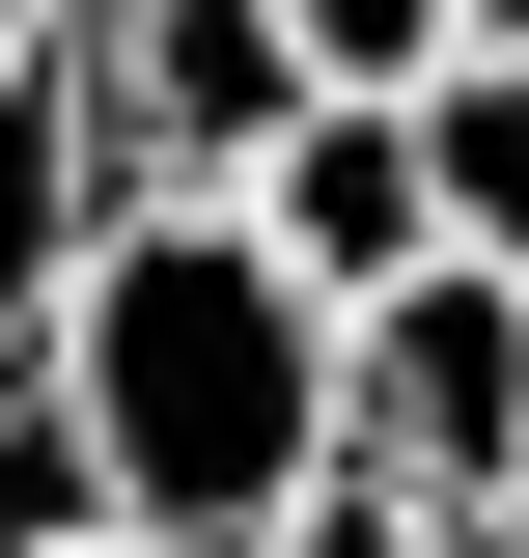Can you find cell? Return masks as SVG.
I'll use <instances>...</instances> for the list:
<instances>
[{"label": "cell", "instance_id": "obj_3", "mask_svg": "<svg viewBox=\"0 0 529 558\" xmlns=\"http://www.w3.org/2000/svg\"><path fill=\"white\" fill-rule=\"evenodd\" d=\"M112 57V168L139 196H251L279 112H307V0H84Z\"/></svg>", "mask_w": 529, "mask_h": 558}, {"label": "cell", "instance_id": "obj_12", "mask_svg": "<svg viewBox=\"0 0 529 558\" xmlns=\"http://www.w3.org/2000/svg\"><path fill=\"white\" fill-rule=\"evenodd\" d=\"M502 558H529V531H502Z\"/></svg>", "mask_w": 529, "mask_h": 558}, {"label": "cell", "instance_id": "obj_7", "mask_svg": "<svg viewBox=\"0 0 529 558\" xmlns=\"http://www.w3.org/2000/svg\"><path fill=\"white\" fill-rule=\"evenodd\" d=\"M279 558H473V531H418V502H362V475H334V502H307Z\"/></svg>", "mask_w": 529, "mask_h": 558}, {"label": "cell", "instance_id": "obj_8", "mask_svg": "<svg viewBox=\"0 0 529 558\" xmlns=\"http://www.w3.org/2000/svg\"><path fill=\"white\" fill-rule=\"evenodd\" d=\"M57 502H84V475H57V418L0 391V531H57Z\"/></svg>", "mask_w": 529, "mask_h": 558}, {"label": "cell", "instance_id": "obj_9", "mask_svg": "<svg viewBox=\"0 0 529 558\" xmlns=\"http://www.w3.org/2000/svg\"><path fill=\"white\" fill-rule=\"evenodd\" d=\"M0 558H196V531H112V502H57V531H0Z\"/></svg>", "mask_w": 529, "mask_h": 558}, {"label": "cell", "instance_id": "obj_11", "mask_svg": "<svg viewBox=\"0 0 529 558\" xmlns=\"http://www.w3.org/2000/svg\"><path fill=\"white\" fill-rule=\"evenodd\" d=\"M502 531H529V502H502Z\"/></svg>", "mask_w": 529, "mask_h": 558}, {"label": "cell", "instance_id": "obj_6", "mask_svg": "<svg viewBox=\"0 0 529 558\" xmlns=\"http://www.w3.org/2000/svg\"><path fill=\"white\" fill-rule=\"evenodd\" d=\"M418 57H473V0H307V84H418Z\"/></svg>", "mask_w": 529, "mask_h": 558}, {"label": "cell", "instance_id": "obj_5", "mask_svg": "<svg viewBox=\"0 0 529 558\" xmlns=\"http://www.w3.org/2000/svg\"><path fill=\"white\" fill-rule=\"evenodd\" d=\"M391 112H418V196H446V252H529V28H473V57H418Z\"/></svg>", "mask_w": 529, "mask_h": 558}, {"label": "cell", "instance_id": "obj_1", "mask_svg": "<svg viewBox=\"0 0 529 558\" xmlns=\"http://www.w3.org/2000/svg\"><path fill=\"white\" fill-rule=\"evenodd\" d=\"M57 418V475L112 531H196V558H279L334 502V307L251 252V196H139L112 252L57 279V336L0 363Z\"/></svg>", "mask_w": 529, "mask_h": 558}, {"label": "cell", "instance_id": "obj_2", "mask_svg": "<svg viewBox=\"0 0 529 558\" xmlns=\"http://www.w3.org/2000/svg\"><path fill=\"white\" fill-rule=\"evenodd\" d=\"M334 475L502 558V502H529V252H418V279L334 307Z\"/></svg>", "mask_w": 529, "mask_h": 558}, {"label": "cell", "instance_id": "obj_10", "mask_svg": "<svg viewBox=\"0 0 529 558\" xmlns=\"http://www.w3.org/2000/svg\"><path fill=\"white\" fill-rule=\"evenodd\" d=\"M0 28H28V0H0Z\"/></svg>", "mask_w": 529, "mask_h": 558}, {"label": "cell", "instance_id": "obj_4", "mask_svg": "<svg viewBox=\"0 0 529 558\" xmlns=\"http://www.w3.org/2000/svg\"><path fill=\"white\" fill-rule=\"evenodd\" d=\"M251 252L307 279V307H362V279H418V252H446V196H418V112H391V84H307V112H279Z\"/></svg>", "mask_w": 529, "mask_h": 558}]
</instances>
